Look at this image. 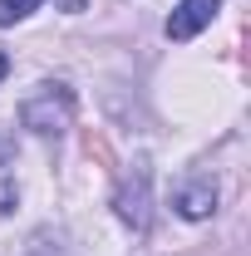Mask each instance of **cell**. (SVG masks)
<instances>
[{"instance_id": "obj_3", "label": "cell", "mask_w": 251, "mask_h": 256, "mask_svg": "<svg viewBox=\"0 0 251 256\" xmlns=\"http://www.w3.org/2000/svg\"><path fill=\"white\" fill-rule=\"evenodd\" d=\"M172 207H178V217H188V222H207V217L217 212V178H212V172L182 178L178 192H172Z\"/></svg>"}, {"instance_id": "obj_6", "label": "cell", "mask_w": 251, "mask_h": 256, "mask_svg": "<svg viewBox=\"0 0 251 256\" xmlns=\"http://www.w3.org/2000/svg\"><path fill=\"white\" fill-rule=\"evenodd\" d=\"M40 5H44V0H0V25H20V20H30Z\"/></svg>"}, {"instance_id": "obj_7", "label": "cell", "mask_w": 251, "mask_h": 256, "mask_svg": "<svg viewBox=\"0 0 251 256\" xmlns=\"http://www.w3.org/2000/svg\"><path fill=\"white\" fill-rule=\"evenodd\" d=\"M15 202H20V188H15L10 178H0V222H5V217L15 212Z\"/></svg>"}, {"instance_id": "obj_5", "label": "cell", "mask_w": 251, "mask_h": 256, "mask_svg": "<svg viewBox=\"0 0 251 256\" xmlns=\"http://www.w3.org/2000/svg\"><path fill=\"white\" fill-rule=\"evenodd\" d=\"M25 256H79V252H74L69 232H60V226H40V232L30 236V246H25Z\"/></svg>"}, {"instance_id": "obj_1", "label": "cell", "mask_w": 251, "mask_h": 256, "mask_svg": "<svg viewBox=\"0 0 251 256\" xmlns=\"http://www.w3.org/2000/svg\"><path fill=\"white\" fill-rule=\"evenodd\" d=\"M20 124L30 128V133H40V138H60L64 128L74 124V89L44 79V84L20 104Z\"/></svg>"}, {"instance_id": "obj_8", "label": "cell", "mask_w": 251, "mask_h": 256, "mask_svg": "<svg viewBox=\"0 0 251 256\" xmlns=\"http://www.w3.org/2000/svg\"><path fill=\"white\" fill-rule=\"evenodd\" d=\"M10 158H15V138H5V133H0V168H5Z\"/></svg>"}, {"instance_id": "obj_2", "label": "cell", "mask_w": 251, "mask_h": 256, "mask_svg": "<svg viewBox=\"0 0 251 256\" xmlns=\"http://www.w3.org/2000/svg\"><path fill=\"white\" fill-rule=\"evenodd\" d=\"M114 207H118V217L133 232H148V222H153V168H148V158H133V168L124 172V182H118Z\"/></svg>"}, {"instance_id": "obj_4", "label": "cell", "mask_w": 251, "mask_h": 256, "mask_svg": "<svg viewBox=\"0 0 251 256\" xmlns=\"http://www.w3.org/2000/svg\"><path fill=\"white\" fill-rule=\"evenodd\" d=\"M222 0H178V10L168 15V40H197V34L207 30L212 20H217Z\"/></svg>"}, {"instance_id": "obj_9", "label": "cell", "mask_w": 251, "mask_h": 256, "mask_svg": "<svg viewBox=\"0 0 251 256\" xmlns=\"http://www.w3.org/2000/svg\"><path fill=\"white\" fill-rule=\"evenodd\" d=\"M5 74H10V60H5V54H0V79H5Z\"/></svg>"}]
</instances>
